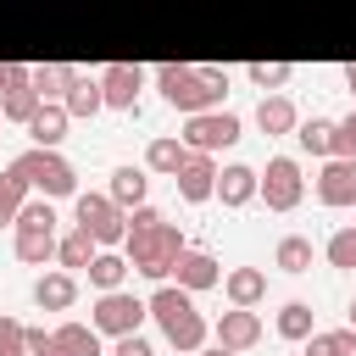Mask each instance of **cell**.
Here are the masks:
<instances>
[{
    "label": "cell",
    "mask_w": 356,
    "mask_h": 356,
    "mask_svg": "<svg viewBox=\"0 0 356 356\" xmlns=\"http://www.w3.org/2000/svg\"><path fill=\"white\" fill-rule=\"evenodd\" d=\"M156 89L167 95V106H178L184 117L195 111H217L228 95V67H206V61H161L156 67Z\"/></svg>",
    "instance_id": "6da1fadb"
},
{
    "label": "cell",
    "mask_w": 356,
    "mask_h": 356,
    "mask_svg": "<svg viewBox=\"0 0 356 356\" xmlns=\"http://www.w3.org/2000/svg\"><path fill=\"white\" fill-rule=\"evenodd\" d=\"M150 317L161 323V334H167V345H172L178 356H195V350L211 339V323L195 312V300H189L184 284H161V289L150 295Z\"/></svg>",
    "instance_id": "7a4b0ae2"
},
{
    "label": "cell",
    "mask_w": 356,
    "mask_h": 356,
    "mask_svg": "<svg viewBox=\"0 0 356 356\" xmlns=\"http://www.w3.org/2000/svg\"><path fill=\"white\" fill-rule=\"evenodd\" d=\"M17 239H11V250H17V261H28V267H44V261H56V245H61V234H56V200L50 195H28V206L17 211Z\"/></svg>",
    "instance_id": "3957f363"
},
{
    "label": "cell",
    "mask_w": 356,
    "mask_h": 356,
    "mask_svg": "<svg viewBox=\"0 0 356 356\" xmlns=\"http://www.w3.org/2000/svg\"><path fill=\"white\" fill-rule=\"evenodd\" d=\"M122 256H128V267H134V273H145V278L167 284V278H172V261L184 256V228L161 217L150 234H128V239H122Z\"/></svg>",
    "instance_id": "277c9868"
},
{
    "label": "cell",
    "mask_w": 356,
    "mask_h": 356,
    "mask_svg": "<svg viewBox=\"0 0 356 356\" xmlns=\"http://www.w3.org/2000/svg\"><path fill=\"white\" fill-rule=\"evenodd\" d=\"M11 167L28 178V189H39V195H50V200H67V195H78V172H72V161H67L61 150H50V145H33V150H22Z\"/></svg>",
    "instance_id": "5b68a950"
},
{
    "label": "cell",
    "mask_w": 356,
    "mask_h": 356,
    "mask_svg": "<svg viewBox=\"0 0 356 356\" xmlns=\"http://www.w3.org/2000/svg\"><path fill=\"white\" fill-rule=\"evenodd\" d=\"M72 211H78V228L100 245V250H111V245H122L128 239V211L111 200V195H72Z\"/></svg>",
    "instance_id": "8992f818"
},
{
    "label": "cell",
    "mask_w": 356,
    "mask_h": 356,
    "mask_svg": "<svg viewBox=\"0 0 356 356\" xmlns=\"http://www.w3.org/2000/svg\"><path fill=\"white\" fill-rule=\"evenodd\" d=\"M145 317H150V300H139L134 289H100V300H95V317H89V323H95L100 334H111V339H117V334H139V323H145Z\"/></svg>",
    "instance_id": "52a82bcc"
},
{
    "label": "cell",
    "mask_w": 356,
    "mask_h": 356,
    "mask_svg": "<svg viewBox=\"0 0 356 356\" xmlns=\"http://www.w3.org/2000/svg\"><path fill=\"white\" fill-rule=\"evenodd\" d=\"M189 150H206V156H217V150H228L234 139H239V117L234 111H195V117H184V134H178Z\"/></svg>",
    "instance_id": "ba28073f"
},
{
    "label": "cell",
    "mask_w": 356,
    "mask_h": 356,
    "mask_svg": "<svg viewBox=\"0 0 356 356\" xmlns=\"http://www.w3.org/2000/svg\"><path fill=\"white\" fill-rule=\"evenodd\" d=\"M300 195H306L300 161H295V156H273V161L261 167V195H256V200H267V211H295Z\"/></svg>",
    "instance_id": "9c48e42d"
},
{
    "label": "cell",
    "mask_w": 356,
    "mask_h": 356,
    "mask_svg": "<svg viewBox=\"0 0 356 356\" xmlns=\"http://www.w3.org/2000/svg\"><path fill=\"white\" fill-rule=\"evenodd\" d=\"M139 89H145V67L139 61H106L100 67V95H106L111 111H134Z\"/></svg>",
    "instance_id": "30bf717a"
},
{
    "label": "cell",
    "mask_w": 356,
    "mask_h": 356,
    "mask_svg": "<svg viewBox=\"0 0 356 356\" xmlns=\"http://www.w3.org/2000/svg\"><path fill=\"white\" fill-rule=\"evenodd\" d=\"M178 200H189V206H200V200H211L217 195V156H206V150H189V161L178 167Z\"/></svg>",
    "instance_id": "8fae6325"
},
{
    "label": "cell",
    "mask_w": 356,
    "mask_h": 356,
    "mask_svg": "<svg viewBox=\"0 0 356 356\" xmlns=\"http://www.w3.org/2000/svg\"><path fill=\"white\" fill-rule=\"evenodd\" d=\"M211 339L228 345V350H250V345L261 339V317H256V306H234V312H222V317L211 323Z\"/></svg>",
    "instance_id": "7c38bea8"
},
{
    "label": "cell",
    "mask_w": 356,
    "mask_h": 356,
    "mask_svg": "<svg viewBox=\"0 0 356 356\" xmlns=\"http://www.w3.org/2000/svg\"><path fill=\"white\" fill-rule=\"evenodd\" d=\"M317 200L323 206H356V161L328 156L323 172H317Z\"/></svg>",
    "instance_id": "4fadbf2b"
},
{
    "label": "cell",
    "mask_w": 356,
    "mask_h": 356,
    "mask_svg": "<svg viewBox=\"0 0 356 356\" xmlns=\"http://www.w3.org/2000/svg\"><path fill=\"white\" fill-rule=\"evenodd\" d=\"M256 195H261V172L256 167H245V161L217 167V200L222 206H250Z\"/></svg>",
    "instance_id": "5bb4252c"
},
{
    "label": "cell",
    "mask_w": 356,
    "mask_h": 356,
    "mask_svg": "<svg viewBox=\"0 0 356 356\" xmlns=\"http://www.w3.org/2000/svg\"><path fill=\"white\" fill-rule=\"evenodd\" d=\"M172 278H178L189 295H200V289L222 284V267H217V256H211V250H189V245H184V256L172 261Z\"/></svg>",
    "instance_id": "9a60e30c"
},
{
    "label": "cell",
    "mask_w": 356,
    "mask_h": 356,
    "mask_svg": "<svg viewBox=\"0 0 356 356\" xmlns=\"http://www.w3.org/2000/svg\"><path fill=\"white\" fill-rule=\"evenodd\" d=\"M78 300V278L67 273V267H56V273H39L33 278V306H44V312H67Z\"/></svg>",
    "instance_id": "2e32d148"
},
{
    "label": "cell",
    "mask_w": 356,
    "mask_h": 356,
    "mask_svg": "<svg viewBox=\"0 0 356 356\" xmlns=\"http://www.w3.org/2000/svg\"><path fill=\"white\" fill-rule=\"evenodd\" d=\"M256 128L273 139V134H295L300 128V111H295V100L289 95H261V106H256Z\"/></svg>",
    "instance_id": "e0dca14e"
},
{
    "label": "cell",
    "mask_w": 356,
    "mask_h": 356,
    "mask_svg": "<svg viewBox=\"0 0 356 356\" xmlns=\"http://www.w3.org/2000/svg\"><path fill=\"white\" fill-rule=\"evenodd\" d=\"M189 161V145L172 139V134H156L145 145V172H161V178H178V167Z\"/></svg>",
    "instance_id": "ac0fdd59"
},
{
    "label": "cell",
    "mask_w": 356,
    "mask_h": 356,
    "mask_svg": "<svg viewBox=\"0 0 356 356\" xmlns=\"http://www.w3.org/2000/svg\"><path fill=\"white\" fill-rule=\"evenodd\" d=\"M222 295H228L234 306H261L267 273H261V267H228V273H222Z\"/></svg>",
    "instance_id": "d6986e66"
},
{
    "label": "cell",
    "mask_w": 356,
    "mask_h": 356,
    "mask_svg": "<svg viewBox=\"0 0 356 356\" xmlns=\"http://www.w3.org/2000/svg\"><path fill=\"white\" fill-rule=\"evenodd\" d=\"M56 334V345H61V356H106V334L95 328V323H61V328H50Z\"/></svg>",
    "instance_id": "ffe728a7"
},
{
    "label": "cell",
    "mask_w": 356,
    "mask_h": 356,
    "mask_svg": "<svg viewBox=\"0 0 356 356\" xmlns=\"http://www.w3.org/2000/svg\"><path fill=\"white\" fill-rule=\"evenodd\" d=\"M61 106L72 111V122H78V117H95V111H106V95H100V72H95V78H89V72H78V78H72V89L61 95Z\"/></svg>",
    "instance_id": "44dd1931"
},
{
    "label": "cell",
    "mask_w": 356,
    "mask_h": 356,
    "mask_svg": "<svg viewBox=\"0 0 356 356\" xmlns=\"http://www.w3.org/2000/svg\"><path fill=\"white\" fill-rule=\"evenodd\" d=\"M67 122H72V111H67L61 100H44L39 117L28 122V134H33V145H50V150H56V145L67 139Z\"/></svg>",
    "instance_id": "7402d4cb"
},
{
    "label": "cell",
    "mask_w": 356,
    "mask_h": 356,
    "mask_svg": "<svg viewBox=\"0 0 356 356\" xmlns=\"http://www.w3.org/2000/svg\"><path fill=\"white\" fill-rule=\"evenodd\" d=\"M39 106H44V95H39L33 83H17V89H6V95H0V117H6V122H17V128H28V122L39 117Z\"/></svg>",
    "instance_id": "603a6c76"
},
{
    "label": "cell",
    "mask_w": 356,
    "mask_h": 356,
    "mask_svg": "<svg viewBox=\"0 0 356 356\" xmlns=\"http://www.w3.org/2000/svg\"><path fill=\"white\" fill-rule=\"evenodd\" d=\"M145 189H150V178H145V167H117L111 172V184H106V195L122 206V211H134V206H145Z\"/></svg>",
    "instance_id": "cb8c5ba5"
},
{
    "label": "cell",
    "mask_w": 356,
    "mask_h": 356,
    "mask_svg": "<svg viewBox=\"0 0 356 356\" xmlns=\"http://www.w3.org/2000/svg\"><path fill=\"white\" fill-rule=\"evenodd\" d=\"M306 356H356V328L345 323V328H312L306 339Z\"/></svg>",
    "instance_id": "d4e9b609"
},
{
    "label": "cell",
    "mask_w": 356,
    "mask_h": 356,
    "mask_svg": "<svg viewBox=\"0 0 356 356\" xmlns=\"http://www.w3.org/2000/svg\"><path fill=\"white\" fill-rule=\"evenodd\" d=\"M72 78H78V67H67V61H44V67H33V89H39L44 100H61V95L72 89Z\"/></svg>",
    "instance_id": "484cf974"
},
{
    "label": "cell",
    "mask_w": 356,
    "mask_h": 356,
    "mask_svg": "<svg viewBox=\"0 0 356 356\" xmlns=\"http://www.w3.org/2000/svg\"><path fill=\"white\" fill-rule=\"evenodd\" d=\"M295 139H300L306 156H323V161L334 156V122H328V117H306V122L295 128Z\"/></svg>",
    "instance_id": "4316f807"
},
{
    "label": "cell",
    "mask_w": 356,
    "mask_h": 356,
    "mask_svg": "<svg viewBox=\"0 0 356 356\" xmlns=\"http://www.w3.org/2000/svg\"><path fill=\"white\" fill-rule=\"evenodd\" d=\"M95 256H100V245H95V239L83 234V228H72V234H61V245H56V261H61L67 273H72V267H89Z\"/></svg>",
    "instance_id": "83f0119b"
},
{
    "label": "cell",
    "mask_w": 356,
    "mask_h": 356,
    "mask_svg": "<svg viewBox=\"0 0 356 356\" xmlns=\"http://www.w3.org/2000/svg\"><path fill=\"white\" fill-rule=\"evenodd\" d=\"M128 273H134V267H128V256H117V250H100V256L89 261V284H95V289H122Z\"/></svg>",
    "instance_id": "f1b7e54d"
},
{
    "label": "cell",
    "mask_w": 356,
    "mask_h": 356,
    "mask_svg": "<svg viewBox=\"0 0 356 356\" xmlns=\"http://www.w3.org/2000/svg\"><path fill=\"white\" fill-rule=\"evenodd\" d=\"M273 328H278V339H306L312 334V306L306 300H284L278 317H273Z\"/></svg>",
    "instance_id": "f546056e"
},
{
    "label": "cell",
    "mask_w": 356,
    "mask_h": 356,
    "mask_svg": "<svg viewBox=\"0 0 356 356\" xmlns=\"http://www.w3.org/2000/svg\"><path fill=\"white\" fill-rule=\"evenodd\" d=\"M22 206H28V178H22L17 167H6V172H0V222H17Z\"/></svg>",
    "instance_id": "4dcf8cb0"
},
{
    "label": "cell",
    "mask_w": 356,
    "mask_h": 356,
    "mask_svg": "<svg viewBox=\"0 0 356 356\" xmlns=\"http://www.w3.org/2000/svg\"><path fill=\"white\" fill-rule=\"evenodd\" d=\"M273 261H278L284 273H306V267H312V239H306V234H284L278 250H273Z\"/></svg>",
    "instance_id": "1f68e13d"
},
{
    "label": "cell",
    "mask_w": 356,
    "mask_h": 356,
    "mask_svg": "<svg viewBox=\"0 0 356 356\" xmlns=\"http://www.w3.org/2000/svg\"><path fill=\"white\" fill-rule=\"evenodd\" d=\"M289 72H295L289 61H250V67H245V78H250L261 95H278V89L289 83Z\"/></svg>",
    "instance_id": "d6a6232c"
},
{
    "label": "cell",
    "mask_w": 356,
    "mask_h": 356,
    "mask_svg": "<svg viewBox=\"0 0 356 356\" xmlns=\"http://www.w3.org/2000/svg\"><path fill=\"white\" fill-rule=\"evenodd\" d=\"M328 261H334V267H345V273L356 267V222H350V228H339V234L328 239Z\"/></svg>",
    "instance_id": "836d02e7"
},
{
    "label": "cell",
    "mask_w": 356,
    "mask_h": 356,
    "mask_svg": "<svg viewBox=\"0 0 356 356\" xmlns=\"http://www.w3.org/2000/svg\"><path fill=\"white\" fill-rule=\"evenodd\" d=\"M22 334H28V323H17L11 312H0V356H28L22 350Z\"/></svg>",
    "instance_id": "e575fe53"
},
{
    "label": "cell",
    "mask_w": 356,
    "mask_h": 356,
    "mask_svg": "<svg viewBox=\"0 0 356 356\" xmlns=\"http://www.w3.org/2000/svg\"><path fill=\"white\" fill-rule=\"evenodd\" d=\"M334 156H345V161H356V111L334 122Z\"/></svg>",
    "instance_id": "d590c367"
},
{
    "label": "cell",
    "mask_w": 356,
    "mask_h": 356,
    "mask_svg": "<svg viewBox=\"0 0 356 356\" xmlns=\"http://www.w3.org/2000/svg\"><path fill=\"white\" fill-rule=\"evenodd\" d=\"M22 350H28V356H61L56 334H44V328H28V334H22Z\"/></svg>",
    "instance_id": "8d00e7d4"
},
{
    "label": "cell",
    "mask_w": 356,
    "mask_h": 356,
    "mask_svg": "<svg viewBox=\"0 0 356 356\" xmlns=\"http://www.w3.org/2000/svg\"><path fill=\"white\" fill-rule=\"evenodd\" d=\"M111 356H156V345H150L145 334H117V345H111Z\"/></svg>",
    "instance_id": "74e56055"
},
{
    "label": "cell",
    "mask_w": 356,
    "mask_h": 356,
    "mask_svg": "<svg viewBox=\"0 0 356 356\" xmlns=\"http://www.w3.org/2000/svg\"><path fill=\"white\" fill-rule=\"evenodd\" d=\"M156 222H161V211H156V206H150V200H145V206H134V211H128V234H150V228H156Z\"/></svg>",
    "instance_id": "f35d334b"
},
{
    "label": "cell",
    "mask_w": 356,
    "mask_h": 356,
    "mask_svg": "<svg viewBox=\"0 0 356 356\" xmlns=\"http://www.w3.org/2000/svg\"><path fill=\"white\" fill-rule=\"evenodd\" d=\"M195 356H239V350H228V345H200Z\"/></svg>",
    "instance_id": "ab89813d"
},
{
    "label": "cell",
    "mask_w": 356,
    "mask_h": 356,
    "mask_svg": "<svg viewBox=\"0 0 356 356\" xmlns=\"http://www.w3.org/2000/svg\"><path fill=\"white\" fill-rule=\"evenodd\" d=\"M345 89H350V95H356V61H350V67H345Z\"/></svg>",
    "instance_id": "60d3db41"
},
{
    "label": "cell",
    "mask_w": 356,
    "mask_h": 356,
    "mask_svg": "<svg viewBox=\"0 0 356 356\" xmlns=\"http://www.w3.org/2000/svg\"><path fill=\"white\" fill-rule=\"evenodd\" d=\"M0 95H6V61H0Z\"/></svg>",
    "instance_id": "b9f144b4"
},
{
    "label": "cell",
    "mask_w": 356,
    "mask_h": 356,
    "mask_svg": "<svg viewBox=\"0 0 356 356\" xmlns=\"http://www.w3.org/2000/svg\"><path fill=\"white\" fill-rule=\"evenodd\" d=\"M350 328H356V300H350Z\"/></svg>",
    "instance_id": "7bdbcfd3"
},
{
    "label": "cell",
    "mask_w": 356,
    "mask_h": 356,
    "mask_svg": "<svg viewBox=\"0 0 356 356\" xmlns=\"http://www.w3.org/2000/svg\"><path fill=\"white\" fill-rule=\"evenodd\" d=\"M350 211H356V206H350Z\"/></svg>",
    "instance_id": "ee69618b"
},
{
    "label": "cell",
    "mask_w": 356,
    "mask_h": 356,
    "mask_svg": "<svg viewBox=\"0 0 356 356\" xmlns=\"http://www.w3.org/2000/svg\"><path fill=\"white\" fill-rule=\"evenodd\" d=\"M0 122H6V117H0Z\"/></svg>",
    "instance_id": "f6af8a7d"
}]
</instances>
